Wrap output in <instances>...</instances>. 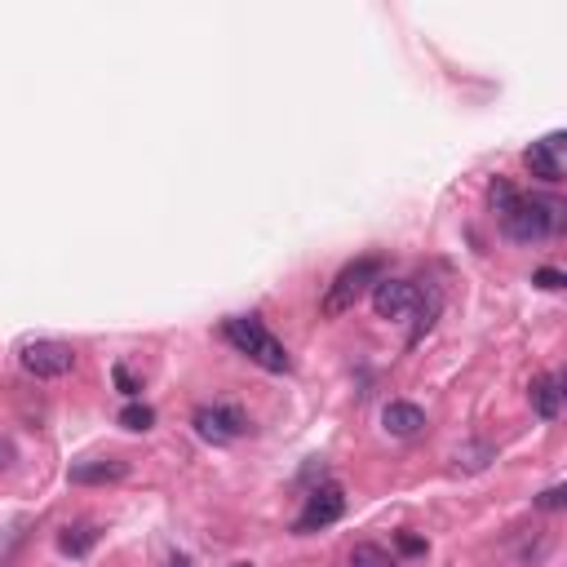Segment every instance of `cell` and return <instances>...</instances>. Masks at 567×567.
<instances>
[{"label": "cell", "mask_w": 567, "mask_h": 567, "mask_svg": "<svg viewBox=\"0 0 567 567\" xmlns=\"http://www.w3.org/2000/svg\"><path fill=\"white\" fill-rule=\"evenodd\" d=\"M222 333H226V342L240 350V355H249L253 364H262V368H266V373H288V368H293L288 350L275 342L271 328H266L257 315H235V319H226Z\"/></svg>", "instance_id": "obj_1"}, {"label": "cell", "mask_w": 567, "mask_h": 567, "mask_svg": "<svg viewBox=\"0 0 567 567\" xmlns=\"http://www.w3.org/2000/svg\"><path fill=\"white\" fill-rule=\"evenodd\" d=\"M377 280H381V262H377V257H359V262L342 266V271H337V280L328 284V293H324V302H319V311H324L328 319L355 311V302H359L364 293H373Z\"/></svg>", "instance_id": "obj_2"}, {"label": "cell", "mask_w": 567, "mask_h": 567, "mask_svg": "<svg viewBox=\"0 0 567 567\" xmlns=\"http://www.w3.org/2000/svg\"><path fill=\"white\" fill-rule=\"evenodd\" d=\"M559 204H550V200H528V195H519L514 200V209L501 218L505 226V235L510 240H519V244H536V240H545V235L559 226Z\"/></svg>", "instance_id": "obj_3"}, {"label": "cell", "mask_w": 567, "mask_h": 567, "mask_svg": "<svg viewBox=\"0 0 567 567\" xmlns=\"http://www.w3.org/2000/svg\"><path fill=\"white\" fill-rule=\"evenodd\" d=\"M18 364H23L27 377L36 381H54V377H67L76 368V350L58 337H36V342H23L18 346Z\"/></svg>", "instance_id": "obj_4"}, {"label": "cell", "mask_w": 567, "mask_h": 567, "mask_svg": "<svg viewBox=\"0 0 567 567\" xmlns=\"http://www.w3.org/2000/svg\"><path fill=\"white\" fill-rule=\"evenodd\" d=\"M191 421L200 430V439H209V443H231L249 430V417L235 404H204V408H195Z\"/></svg>", "instance_id": "obj_5"}, {"label": "cell", "mask_w": 567, "mask_h": 567, "mask_svg": "<svg viewBox=\"0 0 567 567\" xmlns=\"http://www.w3.org/2000/svg\"><path fill=\"white\" fill-rule=\"evenodd\" d=\"M346 514V492H342V483H324V488H315L311 497H306V510L297 514V523H293V532H319V528H328V523H337Z\"/></svg>", "instance_id": "obj_6"}, {"label": "cell", "mask_w": 567, "mask_h": 567, "mask_svg": "<svg viewBox=\"0 0 567 567\" xmlns=\"http://www.w3.org/2000/svg\"><path fill=\"white\" fill-rule=\"evenodd\" d=\"M563 133H550V138H541V142H532L528 147V169H532V178H541V182H559L563 178Z\"/></svg>", "instance_id": "obj_7"}, {"label": "cell", "mask_w": 567, "mask_h": 567, "mask_svg": "<svg viewBox=\"0 0 567 567\" xmlns=\"http://www.w3.org/2000/svg\"><path fill=\"white\" fill-rule=\"evenodd\" d=\"M412 297H417V288L408 280H377L373 284V311H377V319H404L412 311Z\"/></svg>", "instance_id": "obj_8"}, {"label": "cell", "mask_w": 567, "mask_h": 567, "mask_svg": "<svg viewBox=\"0 0 567 567\" xmlns=\"http://www.w3.org/2000/svg\"><path fill=\"white\" fill-rule=\"evenodd\" d=\"M412 311H417V324H412V333H408V346H421V337L435 328V319L443 311V293H439L435 284L417 288V297H412Z\"/></svg>", "instance_id": "obj_9"}, {"label": "cell", "mask_w": 567, "mask_h": 567, "mask_svg": "<svg viewBox=\"0 0 567 567\" xmlns=\"http://www.w3.org/2000/svg\"><path fill=\"white\" fill-rule=\"evenodd\" d=\"M381 426H386L395 439H412V435L426 430V412H421L417 404H386V412H381Z\"/></svg>", "instance_id": "obj_10"}, {"label": "cell", "mask_w": 567, "mask_h": 567, "mask_svg": "<svg viewBox=\"0 0 567 567\" xmlns=\"http://www.w3.org/2000/svg\"><path fill=\"white\" fill-rule=\"evenodd\" d=\"M129 466L120 457H107V461H76L71 466V483H80V488H89V483H116L125 479Z\"/></svg>", "instance_id": "obj_11"}, {"label": "cell", "mask_w": 567, "mask_h": 567, "mask_svg": "<svg viewBox=\"0 0 567 567\" xmlns=\"http://www.w3.org/2000/svg\"><path fill=\"white\" fill-rule=\"evenodd\" d=\"M532 408H536V417H541V421H554L563 412V381L554 373H545V377L532 381Z\"/></svg>", "instance_id": "obj_12"}, {"label": "cell", "mask_w": 567, "mask_h": 567, "mask_svg": "<svg viewBox=\"0 0 567 567\" xmlns=\"http://www.w3.org/2000/svg\"><path fill=\"white\" fill-rule=\"evenodd\" d=\"M94 545H98V523H71V528H63V536H58V550L71 554V559H85Z\"/></svg>", "instance_id": "obj_13"}, {"label": "cell", "mask_w": 567, "mask_h": 567, "mask_svg": "<svg viewBox=\"0 0 567 567\" xmlns=\"http://www.w3.org/2000/svg\"><path fill=\"white\" fill-rule=\"evenodd\" d=\"M120 426L133 430V435H142V430H151V426H156V412H151L147 404H138V399H133V404L120 408Z\"/></svg>", "instance_id": "obj_14"}, {"label": "cell", "mask_w": 567, "mask_h": 567, "mask_svg": "<svg viewBox=\"0 0 567 567\" xmlns=\"http://www.w3.org/2000/svg\"><path fill=\"white\" fill-rule=\"evenodd\" d=\"M350 567H395V559H390L381 545L373 541H359L355 550H350Z\"/></svg>", "instance_id": "obj_15"}, {"label": "cell", "mask_w": 567, "mask_h": 567, "mask_svg": "<svg viewBox=\"0 0 567 567\" xmlns=\"http://www.w3.org/2000/svg\"><path fill=\"white\" fill-rule=\"evenodd\" d=\"M488 200H492V209H497V218H505V213L514 209V200H519V191H514L505 178H497L492 182V191H488Z\"/></svg>", "instance_id": "obj_16"}, {"label": "cell", "mask_w": 567, "mask_h": 567, "mask_svg": "<svg viewBox=\"0 0 567 567\" xmlns=\"http://www.w3.org/2000/svg\"><path fill=\"white\" fill-rule=\"evenodd\" d=\"M488 457H492V448H488V443H479V448L457 452V466L466 461V470H483V466H488Z\"/></svg>", "instance_id": "obj_17"}, {"label": "cell", "mask_w": 567, "mask_h": 567, "mask_svg": "<svg viewBox=\"0 0 567 567\" xmlns=\"http://www.w3.org/2000/svg\"><path fill=\"white\" fill-rule=\"evenodd\" d=\"M395 545H399V554H412V559H417V554H426V541H421V536H412V532H399Z\"/></svg>", "instance_id": "obj_18"}, {"label": "cell", "mask_w": 567, "mask_h": 567, "mask_svg": "<svg viewBox=\"0 0 567 567\" xmlns=\"http://www.w3.org/2000/svg\"><path fill=\"white\" fill-rule=\"evenodd\" d=\"M563 501H567V488H545L541 497H536L541 510H563Z\"/></svg>", "instance_id": "obj_19"}, {"label": "cell", "mask_w": 567, "mask_h": 567, "mask_svg": "<svg viewBox=\"0 0 567 567\" xmlns=\"http://www.w3.org/2000/svg\"><path fill=\"white\" fill-rule=\"evenodd\" d=\"M532 284H541V288H550V293H554V288H563L567 280H563V271H554V266H541Z\"/></svg>", "instance_id": "obj_20"}, {"label": "cell", "mask_w": 567, "mask_h": 567, "mask_svg": "<svg viewBox=\"0 0 567 567\" xmlns=\"http://www.w3.org/2000/svg\"><path fill=\"white\" fill-rule=\"evenodd\" d=\"M116 386H120V390H125V395L133 399V395H138V390H142V381L133 377L129 368H125V364H116Z\"/></svg>", "instance_id": "obj_21"}, {"label": "cell", "mask_w": 567, "mask_h": 567, "mask_svg": "<svg viewBox=\"0 0 567 567\" xmlns=\"http://www.w3.org/2000/svg\"><path fill=\"white\" fill-rule=\"evenodd\" d=\"M173 567H187V563H182V559H173Z\"/></svg>", "instance_id": "obj_22"}, {"label": "cell", "mask_w": 567, "mask_h": 567, "mask_svg": "<svg viewBox=\"0 0 567 567\" xmlns=\"http://www.w3.org/2000/svg\"><path fill=\"white\" fill-rule=\"evenodd\" d=\"M231 567H253V563H231Z\"/></svg>", "instance_id": "obj_23"}]
</instances>
